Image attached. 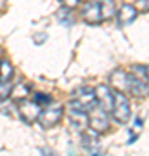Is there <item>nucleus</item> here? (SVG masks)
I'll return each mask as SVG.
<instances>
[{"label":"nucleus","instance_id":"nucleus-10","mask_svg":"<svg viewBox=\"0 0 149 156\" xmlns=\"http://www.w3.org/2000/svg\"><path fill=\"white\" fill-rule=\"evenodd\" d=\"M82 17H83V21L88 23V24H99V23H102L99 4L97 2H87L82 7Z\"/></svg>","mask_w":149,"mask_h":156},{"label":"nucleus","instance_id":"nucleus-14","mask_svg":"<svg viewBox=\"0 0 149 156\" xmlns=\"http://www.w3.org/2000/svg\"><path fill=\"white\" fill-rule=\"evenodd\" d=\"M130 73H132V76H135L137 80L147 83V66H146V64H144V66H142V64H135Z\"/></svg>","mask_w":149,"mask_h":156},{"label":"nucleus","instance_id":"nucleus-1","mask_svg":"<svg viewBox=\"0 0 149 156\" xmlns=\"http://www.w3.org/2000/svg\"><path fill=\"white\" fill-rule=\"evenodd\" d=\"M62 113H64V109H62L61 104L50 101L49 104H45L44 108H40V113H38V118H37V120H38L40 127L52 128V127H55L57 123L61 122Z\"/></svg>","mask_w":149,"mask_h":156},{"label":"nucleus","instance_id":"nucleus-12","mask_svg":"<svg viewBox=\"0 0 149 156\" xmlns=\"http://www.w3.org/2000/svg\"><path fill=\"white\" fill-rule=\"evenodd\" d=\"M99 4V11H101V17L102 21H108V19H113L116 16V4L115 0H97Z\"/></svg>","mask_w":149,"mask_h":156},{"label":"nucleus","instance_id":"nucleus-5","mask_svg":"<svg viewBox=\"0 0 149 156\" xmlns=\"http://www.w3.org/2000/svg\"><path fill=\"white\" fill-rule=\"evenodd\" d=\"M17 113L23 118V122L35 123L37 118H38L40 106L33 99H19V102H17Z\"/></svg>","mask_w":149,"mask_h":156},{"label":"nucleus","instance_id":"nucleus-21","mask_svg":"<svg viewBox=\"0 0 149 156\" xmlns=\"http://www.w3.org/2000/svg\"><path fill=\"white\" fill-rule=\"evenodd\" d=\"M7 0H0V9H4V5H5Z\"/></svg>","mask_w":149,"mask_h":156},{"label":"nucleus","instance_id":"nucleus-8","mask_svg":"<svg viewBox=\"0 0 149 156\" xmlns=\"http://www.w3.org/2000/svg\"><path fill=\"white\" fill-rule=\"evenodd\" d=\"M68 116H69V123H71V127H75L76 132L82 134L85 128H88V115L85 111L78 109V108L69 106V113H68Z\"/></svg>","mask_w":149,"mask_h":156},{"label":"nucleus","instance_id":"nucleus-2","mask_svg":"<svg viewBox=\"0 0 149 156\" xmlns=\"http://www.w3.org/2000/svg\"><path fill=\"white\" fill-rule=\"evenodd\" d=\"M111 113H113V118H115L118 123H128L130 116H132V109H130V102H128L127 94L123 92H118L115 90L113 92V106H111Z\"/></svg>","mask_w":149,"mask_h":156},{"label":"nucleus","instance_id":"nucleus-9","mask_svg":"<svg viewBox=\"0 0 149 156\" xmlns=\"http://www.w3.org/2000/svg\"><path fill=\"white\" fill-rule=\"evenodd\" d=\"M109 82L113 85V89L123 94H128V87H130V73L122 71V69H116L111 73Z\"/></svg>","mask_w":149,"mask_h":156},{"label":"nucleus","instance_id":"nucleus-3","mask_svg":"<svg viewBox=\"0 0 149 156\" xmlns=\"http://www.w3.org/2000/svg\"><path fill=\"white\" fill-rule=\"evenodd\" d=\"M95 104H97V102H95L94 90L87 89V87H80V89L75 90L73 95H71V102H69V106L78 108V109H82V111H85V113H88Z\"/></svg>","mask_w":149,"mask_h":156},{"label":"nucleus","instance_id":"nucleus-15","mask_svg":"<svg viewBox=\"0 0 149 156\" xmlns=\"http://www.w3.org/2000/svg\"><path fill=\"white\" fill-rule=\"evenodd\" d=\"M12 75H14V73H12L11 62L7 61V59L0 61V78H2V80H11Z\"/></svg>","mask_w":149,"mask_h":156},{"label":"nucleus","instance_id":"nucleus-6","mask_svg":"<svg viewBox=\"0 0 149 156\" xmlns=\"http://www.w3.org/2000/svg\"><path fill=\"white\" fill-rule=\"evenodd\" d=\"M82 147L87 151L88 154H101V142L99 134L95 130L85 128L82 132Z\"/></svg>","mask_w":149,"mask_h":156},{"label":"nucleus","instance_id":"nucleus-11","mask_svg":"<svg viewBox=\"0 0 149 156\" xmlns=\"http://www.w3.org/2000/svg\"><path fill=\"white\" fill-rule=\"evenodd\" d=\"M135 17H137V9L133 5H130V4H125V5H122L116 19H118L120 26H128V24H132L135 21Z\"/></svg>","mask_w":149,"mask_h":156},{"label":"nucleus","instance_id":"nucleus-16","mask_svg":"<svg viewBox=\"0 0 149 156\" xmlns=\"http://www.w3.org/2000/svg\"><path fill=\"white\" fill-rule=\"evenodd\" d=\"M12 94V85L9 83V80H2L0 78V101L7 99Z\"/></svg>","mask_w":149,"mask_h":156},{"label":"nucleus","instance_id":"nucleus-17","mask_svg":"<svg viewBox=\"0 0 149 156\" xmlns=\"http://www.w3.org/2000/svg\"><path fill=\"white\" fill-rule=\"evenodd\" d=\"M33 101L38 104V106H45V104L50 102V95L49 94H42V92H37V94L33 95Z\"/></svg>","mask_w":149,"mask_h":156},{"label":"nucleus","instance_id":"nucleus-4","mask_svg":"<svg viewBox=\"0 0 149 156\" xmlns=\"http://www.w3.org/2000/svg\"><path fill=\"white\" fill-rule=\"evenodd\" d=\"M88 113H90L88 115V127L92 130H95L97 134H104V132L109 130V120H108V113L104 109H101L95 104Z\"/></svg>","mask_w":149,"mask_h":156},{"label":"nucleus","instance_id":"nucleus-7","mask_svg":"<svg viewBox=\"0 0 149 156\" xmlns=\"http://www.w3.org/2000/svg\"><path fill=\"white\" fill-rule=\"evenodd\" d=\"M95 94V102L101 109H104L106 113H111V106H113V90L108 85H97L94 89Z\"/></svg>","mask_w":149,"mask_h":156},{"label":"nucleus","instance_id":"nucleus-19","mask_svg":"<svg viewBox=\"0 0 149 156\" xmlns=\"http://www.w3.org/2000/svg\"><path fill=\"white\" fill-rule=\"evenodd\" d=\"M61 2H62L66 7H75V5L78 4V0H61Z\"/></svg>","mask_w":149,"mask_h":156},{"label":"nucleus","instance_id":"nucleus-13","mask_svg":"<svg viewBox=\"0 0 149 156\" xmlns=\"http://www.w3.org/2000/svg\"><path fill=\"white\" fill-rule=\"evenodd\" d=\"M57 21H59V24H62V26H73V24H75V17H73L71 7L62 5L61 9L57 11Z\"/></svg>","mask_w":149,"mask_h":156},{"label":"nucleus","instance_id":"nucleus-20","mask_svg":"<svg viewBox=\"0 0 149 156\" xmlns=\"http://www.w3.org/2000/svg\"><path fill=\"white\" fill-rule=\"evenodd\" d=\"M139 2H140V4H139L140 9H142L144 12H147V0H139Z\"/></svg>","mask_w":149,"mask_h":156},{"label":"nucleus","instance_id":"nucleus-18","mask_svg":"<svg viewBox=\"0 0 149 156\" xmlns=\"http://www.w3.org/2000/svg\"><path fill=\"white\" fill-rule=\"evenodd\" d=\"M142 125H144V122L140 120V118H137V120H135V125H133V130H135V134H139V132H140Z\"/></svg>","mask_w":149,"mask_h":156}]
</instances>
